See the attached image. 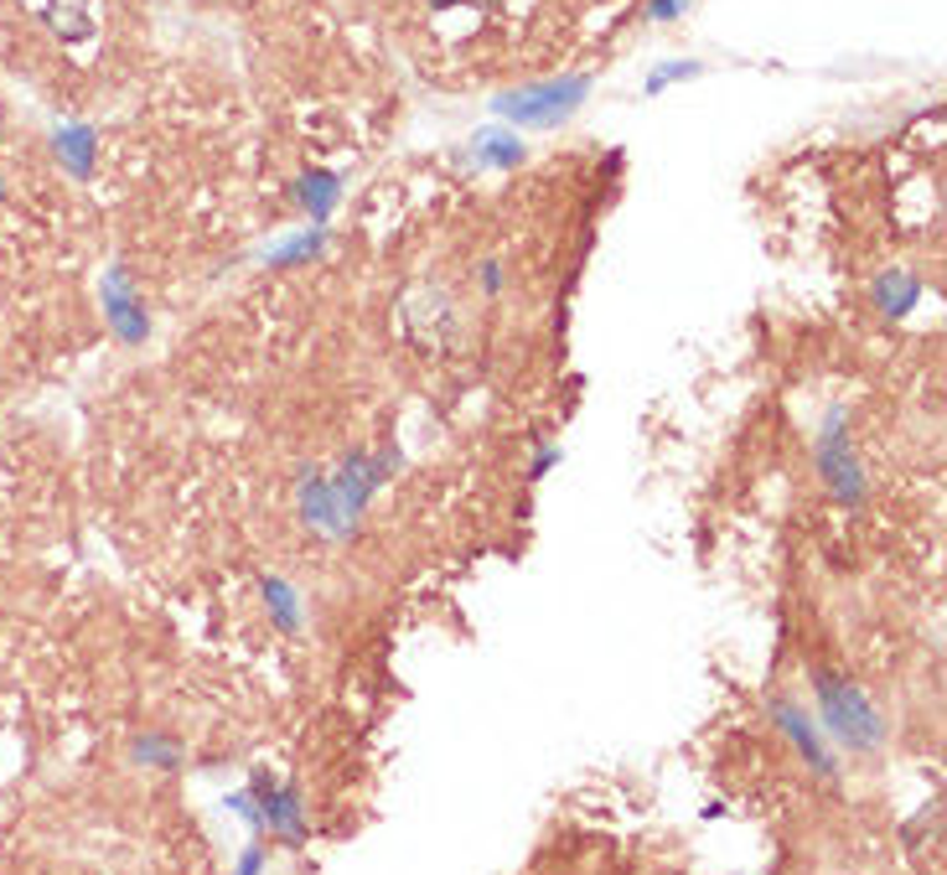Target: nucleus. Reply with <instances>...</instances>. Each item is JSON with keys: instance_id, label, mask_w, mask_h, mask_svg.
<instances>
[{"instance_id": "1", "label": "nucleus", "mask_w": 947, "mask_h": 875, "mask_svg": "<svg viewBox=\"0 0 947 875\" xmlns=\"http://www.w3.org/2000/svg\"><path fill=\"white\" fill-rule=\"evenodd\" d=\"M813 699H818V720L849 756H875L886 746L890 725L886 716L875 710V699L849 684V678H833V674H813Z\"/></svg>"}, {"instance_id": "2", "label": "nucleus", "mask_w": 947, "mask_h": 875, "mask_svg": "<svg viewBox=\"0 0 947 875\" xmlns=\"http://www.w3.org/2000/svg\"><path fill=\"white\" fill-rule=\"evenodd\" d=\"M585 99H591V79H549V83H529V88L497 94L493 109L502 120L529 125V130H554V125L570 120Z\"/></svg>"}, {"instance_id": "3", "label": "nucleus", "mask_w": 947, "mask_h": 875, "mask_svg": "<svg viewBox=\"0 0 947 875\" xmlns=\"http://www.w3.org/2000/svg\"><path fill=\"white\" fill-rule=\"evenodd\" d=\"M813 461H818V477H824V487L833 493L839 508H865L869 482H865V472H860L854 451H849V415L839 410V404H833L829 415H824V425H818Z\"/></svg>"}, {"instance_id": "4", "label": "nucleus", "mask_w": 947, "mask_h": 875, "mask_svg": "<svg viewBox=\"0 0 947 875\" xmlns=\"http://www.w3.org/2000/svg\"><path fill=\"white\" fill-rule=\"evenodd\" d=\"M99 296H104V321H109V332H115L125 347H140V342L151 338V311H145V300H140V291H135L130 264H109V270H104Z\"/></svg>"}, {"instance_id": "5", "label": "nucleus", "mask_w": 947, "mask_h": 875, "mask_svg": "<svg viewBox=\"0 0 947 875\" xmlns=\"http://www.w3.org/2000/svg\"><path fill=\"white\" fill-rule=\"evenodd\" d=\"M767 716L777 720V731H782V736L797 746V756H803V761H808L818 777H833V772H839L833 752L824 746V731H818V720H813L803 705H792L788 695H771V699H767Z\"/></svg>"}, {"instance_id": "6", "label": "nucleus", "mask_w": 947, "mask_h": 875, "mask_svg": "<svg viewBox=\"0 0 947 875\" xmlns=\"http://www.w3.org/2000/svg\"><path fill=\"white\" fill-rule=\"evenodd\" d=\"M404 332L419 353H446L455 342V311L440 291H419L404 300Z\"/></svg>"}, {"instance_id": "7", "label": "nucleus", "mask_w": 947, "mask_h": 875, "mask_svg": "<svg viewBox=\"0 0 947 875\" xmlns=\"http://www.w3.org/2000/svg\"><path fill=\"white\" fill-rule=\"evenodd\" d=\"M300 518L311 523V529H321V534L332 539H347L357 529V518L342 508V498H336L332 477H321V472H300Z\"/></svg>"}, {"instance_id": "8", "label": "nucleus", "mask_w": 947, "mask_h": 875, "mask_svg": "<svg viewBox=\"0 0 947 875\" xmlns=\"http://www.w3.org/2000/svg\"><path fill=\"white\" fill-rule=\"evenodd\" d=\"M94 125H58L52 130V156L62 161V172L68 177H79V181H88L94 177Z\"/></svg>"}, {"instance_id": "9", "label": "nucleus", "mask_w": 947, "mask_h": 875, "mask_svg": "<svg viewBox=\"0 0 947 875\" xmlns=\"http://www.w3.org/2000/svg\"><path fill=\"white\" fill-rule=\"evenodd\" d=\"M869 300H875L880 317H907V311H916V300H922V280L907 275V270H886V275L869 285Z\"/></svg>"}, {"instance_id": "10", "label": "nucleus", "mask_w": 947, "mask_h": 875, "mask_svg": "<svg viewBox=\"0 0 947 875\" xmlns=\"http://www.w3.org/2000/svg\"><path fill=\"white\" fill-rule=\"evenodd\" d=\"M296 198H300V208L311 213V223H327L332 208L342 202V177H332V172H306V177L296 181Z\"/></svg>"}, {"instance_id": "11", "label": "nucleus", "mask_w": 947, "mask_h": 875, "mask_svg": "<svg viewBox=\"0 0 947 875\" xmlns=\"http://www.w3.org/2000/svg\"><path fill=\"white\" fill-rule=\"evenodd\" d=\"M327 239H332V234H327V228L316 223V228L296 234V239L270 244V249H264V264H270V270H291V264H306V259H316L321 249H327Z\"/></svg>"}, {"instance_id": "12", "label": "nucleus", "mask_w": 947, "mask_h": 875, "mask_svg": "<svg viewBox=\"0 0 947 875\" xmlns=\"http://www.w3.org/2000/svg\"><path fill=\"white\" fill-rule=\"evenodd\" d=\"M130 756H135L140 767H156V772H181V761H187L181 741L166 736V731H145V736L130 746Z\"/></svg>"}, {"instance_id": "13", "label": "nucleus", "mask_w": 947, "mask_h": 875, "mask_svg": "<svg viewBox=\"0 0 947 875\" xmlns=\"http://www.w3.org/2000/svg\"><path fill=\"white\" fill-rule=\"evenodd\" d=\"M259 591H264V606H270V617H275L280 632H300V627H306V617H300V596L280 576H264L259 580Z\"/></svg>"}, {"instance_id": "14", "label": "nucleus", "mask_w": 947, "mask_h": 875, "mask_svg": "<svg viewBox=\"0 0 947 875\" xmlns=\"http://www.w3.org/2000/svg\"><path fill=\"white\" fill-rule=\"evenodd\" d=\"M472 145H476V161H493V166H502V172L523 166V145H518V135H502V130H482Z\"/></svg>"}, {"instance_id": "15", "label": "nucleus", "mask_w": 947, "mask_h": 875, "mask_svg": "<svg viewBox=\"0 0 947 875\" xmlns=\"http://www.w3.org/2000/svg\"><path fill=\"white\" fill-rule=\"evenodd\" d=\"M699 73H705L699 62H673V68H663V73H652L648 79V94H663L673 79H699Z\"/></svg>"}, {"instance_id": "16", "label": "nucleus", "mask_w": 947, "mask_h": 875, "mask_svg": "<svg viewBox=\"0 0 947 875\" xmlns=\"http://www.w3.org/2000/svg\"><path fill=\"white\" fill-rule=\"evenodd\" d=\"M559 461H565V451H559V446H538V457H533V466H529V477H533V482L549 477Z\"/></svg>"}, {"instance_id": "17", "label": "nucleus", "mask_w": 947, "mask_h": 875, "mask_svg": "<svg viewBox=\"0 0 947 875\" xmlns=\"http://www.w3.org/2000/svg\"><path fill=\"white\" fill-rule=\"evenodd\" d=\"M684 5H689V0H648V16L652 21H673V16H684Z\"/></svg>"}, {"instance_id": "18", "label": "nucleus", "mask_w": 947, "mask_h": 875, "mask_svg": "<svg viewBox=\"0 0 947 875\" xmlns=\"http://www.w3.org/2000/svg\"><path fill=\"white\" fill-rule=\"evenodd\" d=\"M482 291H487V296H497V291H502V264H497V259H487V264H482Z\"/></svg>"}, {"instance_id": "19", "label": "nucleus", "mask_w": 947, "mask_h": 875, "mask_svg": "<svg viewBox=\"0 0 947 875\" xmlns=\"http://www.w3.org/2000/svg\"><path fill=\"white\" fill-rule=\"evenodd\" d=\"M259 865H264V844H249V855L238 860V871H244V875H254Z\"/></svg>"}, {"instance_id": "20", "label": "nucleus", "mask_w": 947, "mask_h": 875, "mask_svg": "<svg viewBox=\"0 0 947 875\" xmlns=\"http://www.w3.org/2000/svg\"><path fill=\"white\" fill-rule=\"evenodd\" d=\"M0 208H5V172H0Z\"/></svg>"}]
</instances>
